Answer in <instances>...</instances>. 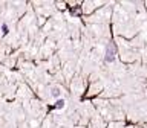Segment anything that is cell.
I'll return each instance as SVG.
<instances>
[{
  "label": "cell",
  "instance_id": "obj_2",
  "mask_svg": "<svg viewBox=\"0 0 147 128\" xmlns=\"http://www.w3.org/2000/svg\"><path fill=\"white\" fill-rule=\"evenodd\" d=\"M63 107H64V101L63 99H60V101L55 102V108H63Z\"/></svg>",
  "mask_w": 147,
  "mask_h": 128
},
{
  "label": "cell",
  "instance_id": "obj_3",
  "mask_svg": "<svg viewBox=\"0 0 147 128\" xmlns=\"http://www.w3.org/2000/svg\"><path fill=\"white\" fill-rule=\"evenodd\" d=\"M52 95H54V96H58V95H60V89L54 87V89H52Z\"/></svg>",
  "mask_w": 147,
  "mask_h": 128
},
{
  "label": "cell",
  "instance_id": "obj_4",
  "mask_svg": "<svg viewBox=\"0 0 147 128\" xmlns=\"http://www.w3.org/2000/svg\"><path fill=\"white\" fill-rule=\"evenodd\" d=\"M2 29H3V32H8V26H6V25H3V26H2Z\"/></svg>",
  "mask_w": 147,
  "mask_h": 128
},
{
  "label": "cell",
  "instance_id": "obj_1",
  "mask_svg": "<svg viewBox=\"0 0 147 128\" xmlns=\"http://www.w3.org/2000/svg\"><path fill=\"white\" fill-rule=\"evenodd\" d=\"M115 53H117V46L113 43H110L106 49V57H104V61L106 63H112L115 59Z\"/></svg>",
  "mask_w": 147,
  "mask_h": 128
}]
</instances>
